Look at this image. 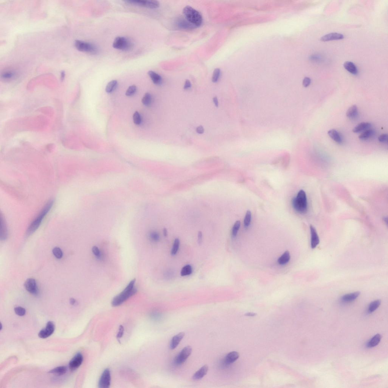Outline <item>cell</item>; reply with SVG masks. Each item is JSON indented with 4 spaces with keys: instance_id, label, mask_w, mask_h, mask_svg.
I'll list each match as a JSON object with an SVG mask.
<instances>
[{
    "instance_id": "836d02e7",
    "label": "cell",
    "mask_w": 388,
    "mask_h": 388,
    "mask_svg": "<svg viewBox=\"0 0 388 388\" xmlns=\"http://www.w3.org/2000/svg\"><path fill=\"white\" fill-rule=\"evenodd\" d=\"M160 3L158 1L154 0H147L146 7L150 8H155L159 7Z\"/></svg>"
},
{
    "instance_id": "2e32d148",
    "label": "cell",
    "mask_w": 388,
    "mask_h": 388,
    "mask_svg": "<svg viewBox=\"0 0 388 388\" xmlns=\"http://www.w3.org/2000/svg\"><path fill=\"white\" fill-rule=\"evenodd\" d=\"M360 292H354L352 293H349L344 295L342 297V301L344 303L351 302L354 301L359 297Z\"/></svg>"
},
{
    "instance_id": "ac0fdd59",
    "label": "cell",
    "mask_w": 388,
    "mask_h": 388,
    "mask_svg": "<svg viewBox=\"0 0 388 388\" xmlns=\"http://www.w3.org/2000/svg\"><path fill=\"white\" fill-rule=\"evenodd\" d=\"M1 240H5L7 236V229L5 223V219L2 215H1Z\"/></svg>"
},
{
    "instance_id": "1f68e13d",
    "label": "cell",
    "mask_w": 388,
    "mask_h": 388,
    "mask_svg": "<svg viewBox=\"0 0 388 388\" xmlns=\"http://www.w3.org/2000/svg\"><path fill=\"white\" fill-rule=\"evenodd\" d=\"M192 268L191 265H186L182 268L180 272L181 275L182 276H188L191 275L192 272Z\"/></svg>"
},
{
    "instance_id": "8d00e7d4",
    "label": "cell",
    "mask_w": 388,
    "mask_h": 388,
    "mask_svg": "<svg viewBox=\"0 0 388 388\" xmlns=\"http://www.w3.org/2000/svg\"><path fill=\"white\" fill-rule=\"evenodd\" d=\"M52 253L58 259H60L63 255L62 250L58 247H55L52 250Z\"/></svg>"
},
{
    "instance_id": "d6986e66",
    "label": "cell",
    "mask_w": 388,
    "mask_h": 388,
    "mask_svg": "<svg viewBox=\"0 0 388 388\" xmlns=\"http://www.w3.org/2000/svg\"><path fill=\"white\" fill-rule=\"evenodd\" d=\"M343 66L346 70L352 74L356 75L358 73L357 67L353 62L350 61L345 62Z\"/></svg>"
},
{
    "instance_id": "5b68a950",
    "label": "cell",
    "mask_w": 388,
    "mask_h": 388,
    "mask_svg": "<svg viewBox=\"0 0 388 388\" xmlns=\"http://www.w3.org/2000/svg\"><path fill=\"white\" fill-rule=\"evenodd\" d=\"M133 46V43L130 40L122 37H116L113 43L114 48L123 51H129L131 49Z\"/></svg>"
},
{
    "instance_id": "6f0895ef",
    "label": "cell",
    "mask_w": 388,
    "mask_h": 388,
    "mask_svg": "<svg viewBox=\"0 0 388 388\" xmlns=\"http://www.w3.org/2000/svg\"><path fill=\"white\" fill-rule=\"evenodd\" d=\"M1 329H2V324L1 323Z\"/></svg>"
},
{
    "instance_id": "681fc988",
    "label": "cell",
    "mask_w": 388,
    "mask_h": 388,
    "mask_svg": "<svg viewBox=\"0 0 388 388\" xmlns=\"http://www.w3.org/2000/svg\"><path fill=\"white\" fill-rule=\"evenodd\" d=\"M202 232L201 231H200L198 233V240H197V242H198V244H201L202 243Z\"/></svg>"
},
{
    "instance_id": "9a60e30c",
    "label": "cell",
    "mask_w": 388,
    "mask_h": 388,
    "mask_svg": "<svg viewBox=\"0 0 388 388\" xmlns=\"http://www.w3.org/2000/svg\"><path fill=\"white\" fill-rule=\"evenodd\" d=\"M208 370V365H204L194 373L193 376V379L194 380H198L201 379L206 375Z\"/></svg>"
},
{
    "instance_id": "816d5d0a",
    "label": "cell",
    "mask_w": 388,
    "mask_h": 388,
    "mask_svg": "<svg viewBox=\"0 0 388 388\" xmlns=\"http://www.w3.org/2000/svg\"><path fill=\"white\" fill-rule=\"evenodd\" d=\"M213 101L214 104L216 107L218 106V99L217 97H215L213 98Z\"/></svg>"
},
{
    "instance_id": "8fae6325",
    "label": "cell",
    "mask_w": 388,
    "mask_h": 388,
    "mask_svg": "<svg viewBox=\"0 0 388 388\" xmlns=\"http://www.w3.org/2000/svg\"><path fill=\"white\" fill-rule=\"evenodd\" d=\"M24 287L29 293L34 295H37L38 293L37 283L35 279L30 278L27 279L25 282Z\"/></svg>"
},
{
    "instance_id": "5bb4252c",
    "label": "cell",
    "mask_w": 388,
    "mask_h": 388,
    "mask_svg": "<svg viewBox=\"0 0 388 388\" xmlns=\"http://www.w3.org/2000/svg\"><path fill=\"white\" fill-rule=\"evenodd\" d=\"M185 335L184 332H181L173 336L171 340L170 344V348L172 350H174L177 347L181 341L183 340V338L184 337Z\"/></svg>"
},
{
    "instance_id": "7a4b0ae2",
    "label": "cell",
    "mask_w": 388,
    "mask_h": 388,
    "mask_svg": "<svg viewBox=\"0 0 388 388\" xmlns=\"http://www.w3.org/2000/svg\"><path fill=\"white\" fill-rule=\"evenodd\" d=\"M54 204V201L53 200H50L48 201L47 204L44 206L43 209H42L41 212L38 215L37 217L34 219L32 223L29 226L28 228L27 231H26V236H29L30 235L34 233L36 230H37L39 227L41 225L42 222L44 218L45 217L46 215L48 213V212L52 208L53 205Z\"/></svg>"
},
{
    "instance_id": "9c48e42d",
    "label": "cell",
    "mask_w": 388,
    "mask_h": 388,
    "mask_svg": "<svg viewBox=\"0 0 388 388\" xmlns=\"http://www.w3.org/2000/svg\"><path fill=\"white\" fill-rule=\"evenodd\" d=\"M55 329V324L52 322H49L45 328L42 329L38 334L39 337L42 339L47 338L52 335Z\"/></svg>"
},
{
    "instance_id": "f546056e",
    "label": "cell",
    "mask_w": 388,
    "mask_h": 388,
    "mask_svg": "<svg viewBox=\"0 0 388 388\" xmlns=\"http://www.w3.org/2000/svg\"><path fill=\"white\" fill-rule=\"evenodd\" d=\"M126 2L135 6L145 7L147 4V1L144 0H127L125 1Z\"/></svg>"
},
{
    "instance_id": "277c9868",
    "label": "cell",
    "mask_w": 388,
    "mask_h": 388,
    "mask_svg": "<svg viewBox=\"0 0 388 388\" xmlns=\"http://www.w3.org/2000/svg\"><path fill=\"white\" fill-rule=\"evenodd\" d=\"M183 12L188 21L195 27H200L202 23V17L198 11L190 6L185 7Z\"/></svg>"
},
{
    "instance_id": "cb8c5ba5",
    "label": "cell",
    "mask_w": 388,
    "mask_h": 388,
    "mask_svg": "<svg viewBox=\"0 0 388 388\" xmlns=\"http://www.w3.org/2000/svg\"><path fill=\"white\" fill-rule=\"evenodd\" d=\"M290 259V253L289 251H286L278 258V262L281 265H284L288 263Z\"/></svg>"
},
{
    "instance_id": "f1b7e54d",
    "label": "cell",
    "mask_w": 388,
    "mask_h": 388,
    "mask_svg": "<svg viewBox=\"0 0 388 388\" xmlns=\"http://www.w3.org/2000/svg\"><path fill=\"white\" fill-rule=\"evenodd\" d=\"M374 131L372 129L365 130L360 135L359 138L361 140H366L370 138L373 135Z\"/></svg>"
},
{
    "instance_id": "9f6ffc18",
    "label": "cell",
    "mask_w": 388,
    "mask_h": 388,
    "mask_svg": "<svg viewBox=\"0 0 388 388\" xmlns=\"http://www.w3.org/2000/svg\"><path fill=\"white\" fill-rule=\"evenodd\" d=\"M65 76V72L64 71L62 72V73H61V78H62V79H63L64 78Z\"/></svg>"
},
{
    "instance_id": "83f0119b",
    "label": "cell",
    "mask_w": 388,
    "mask_h": 388,
    "mask_svg": "<svg viewBox=\"0 0 388 388\" xmlns=\"http://www.w3.org/2000/svg\"><path fill=\"white\" fill-rule=\"evenodd\" d=\"M381 303V301L380 300H375L371 303L368 306V312L370 314L376 311L380 306Z\"/></svg>"
},
{
    "instance_id": "e0dca14e",
    "label": "cell",
    "mask_w": 388,
    "mask_h": 388,
    "mask_svg": "<svg viewBox=\"0 0 388 388\" xmlns=\"http://www.w3.org/2000/svg\"><path fill=\"white\" fill-rule=\"evenodd\" d=\"M239 357V354L237 352H231L226 356L225 359V362L227 365L233 364L238 359Z\"/></svg>"
},
{
    "instance_id": "db71d44e",
    "label": "cell",
    "mask_w": 388,
    "mask_h": 388,
    "mask_svg": "<svg viewBox=\"0 0 388 388\" xmlns=\"http://www.w3.org/2000/svg\"><path fill=\"white\" fill-rule=\"evenodd\" d=\"M76 300H75L74 298H72L70 299V304H71V305H74L75 303H76Z\"/></svg>"
},
{
    "instance_id": "74e56055",
    "label": "cell",
    "mask_w": 388,
    "mask_h": 388,
    "mask_svg": "<svg viewBox=\"0 0 388 388\" xmlns=\"http://www.w3.org/2000/svg\"><path fill=\"white\" fill-rule=\"evenodd\" d=\"M251 211H247L244 221V226L246 227L249 226L250 224L251 223Z\"/></svg>"
},
{
    "instance_id": "f35d334b",
    "label": "cell",
    "mask_w": 388,
    "mask_h": 388,
    "mask_svg": "<svg viewBox=\"0 0 388 388\" xmlns=\"http://www.w3.org/2000/svg\"><path fill=\"white\" fill-rule=\"evenodd\" d=\"M221 70L220 69L216 68L214 70L212 77V81L214 83H216L218 81L220 77Z\"/></svg>"
},
{
    "instance_id": "ee69618b",
    "label": "cell",
    "mask_w": 388,
    "mask_h": 388,
    "mask_svg": "<svg viewBox=\"0 0 388 388\" xmlns=\"http://www.w3.org/2000/svg\"><path fill=\"white\" fill-rule=\"evenodd\" d=\"M92 251L93 253L96 257H98V258L99 257V258L100 257L101 253H100V250L98 247H96V246H94L92 249Z\"/></svg>"
},
{
    "instance_id": "4fadbf2b",
    "label": "cell",
    "mask_w": 388,
    "mask_h": 388,
    "mask_svg": "<svg viewBox=\"0 0 388 388\" xmlns=\"http://www.w3.org/2000/svg\"><path fill=\"white\" fill-rule=\"evenodd\" d=\"M344 37L343 35L338 33H331L326 34L321 38V41L326 42L333 40L343 39Z\"/></svg>"
},
{
    "instance_id": "f907efd6",
    "label": "cell",
    "mask_w": 388,
    "mask_h": 388,
    "mask_svg": "<svg viewBox=\"0 0 388 388\" xmlns=\"http://www.w3.org/2000/svg\"><path fill=\"white\" fill-rule=\"evenodd\" d=\"M196 131H197V133H199V134H202L204 132V127L202 126H198V127H197V129H196Z\"/></svg>"
},
{
    "instance_id": "7dc6e473",
    "label": "cell",
    "mask_w": 388,
    "mask_h": 388,
    "mask_svg": "<svg viewBox=\"0 0 388 388\" xmlns=\"http://www.w3.org/2000/svg\"><path fill=\"white\" fill-rule=\"evenodd\" d=\"M124 332V329L123 327L120 326L119 327V332H118L117 335V337L118 339H120L122 337L123 335Z\"/></svg>"
},
{
    "instance_id": "52a82bcc",
    "label": "cell",
    "mask_w": 388,
    "mask_h": 388,
    "mask_svg": "<svg viewBox=\"0 0 388 388\" xmlns=\"http://www.w3.org/2000/svg\"><path fill=\"white\" fill-rule=\"evenodd\" d=\"M192 351V348L190 346H187L184 348L175 358V363L178 365L184 363L191 355Z\"/></svg>"
},
{
    "instance_id": "30bf717a",
    "label": "cell",
    "mask_w": 388,
    "mask_h": 388,
    "mask_svg": "<svg viewBox=\"0 0 388 388\" xmlns=\"http://www.w3.org/2000/svg\"><path fill=\"white\" fill-rule=\"evenodd\" d=\"M83 361V356L81 353L76 354L69 363V368L71 371L75 370L81 365Z\"/></svg>"
},
{
    "instance_id": "11a10c76",
    "label": "cell",
    "mask_w": 388,
    "mask_h": 388,
    "mask_svg": "<svg viewBox=\"0 0 388 388\" xmlns=\"http://www.w3.org/2000/svg\"><path fill=\"white\" fill-rule=\"evenodd\" d=\"M163 232L164 236H165V237H166V236H167V230L165 228L163 229Z\"/></svg>"
},
{
    "instance_id": "ffe728a7",
    "label": "cell",
    "mask_w": 388,
    "mask_h": 388,
    "mask_svg": "<svg viewBox=\"0 0 388 388\" xmlns=\"http://www.w3.org/2000/svg\"><path fill=\"white\" fill-rule=\"evenodd\" d=\"M328 134L329 137L336 143L340 144L342 142L340 133L335 129L329 130L328 132Z\"/></svg>"
},
{
    "instance_id": "f6af8a7d",
    "label": "cell",
    "mask_w": 388,
    "mask_h": 388,
    "mask_svg": "<svg viewBox=\"0 0 388 388\" xmlns=\"http://www.w3.org/2000/svg\"><path fill=\"white\" fill-rule=\"evenodd\" d=\"M311 79L310 78L308 77H306L304 78L303 81V85L304 87H308L311 84Z\"/></svg>"
},
{
    "instance_id": "6da1fadb",
    "label": "cell",
    "mask_w": 388,
    "mask_h": 388,
    "mask_svg": "<svg viewBox=\"0 0 388 388\" xmlns=\"http://www.w3.org/2000/svg\"><path fill=\"white\" fill-rule=\"evenodd\" d=\"M135 281V279L132 280L123 292L114 297L112 303L113 306L116 307L121 305L137 293V289L134 286Z\"/></svg>"
},
{
    "instance_id": "3957f363",
    "label": "cell",
    "mask_w": 388,
    "mask_h": 388,
    "mask_svg": "<svg viewBox=\"0 0 388 388\" xmlns=\"http://www.w3.org/2000/svg\"><path fill=\"white\" fill-rule=\"evenodd\" d=\"M292 202L293 208L297 212L301 214L307 212L308 204L306 194L304 190H300L297 197L292 199Z\"/></svg>"
},
{
    "instance_id": "b9f144b4",
    "label": "cell",
    "mask_w": 388,
    "mask_h": 388,
    "mask_svg": "<svg viewBox=\"0 0 388 388\" xmlns=\"http://www.w3.org/2000/svg\"><path fill=\"white\" fill-rule=\"evenodd\" d=\"M14 311L16 315L19 316H23L26 313V309L23 307H15L14 308Z\"/></svg>"
},
{
    "instance_id": "d590c367",
    "label": "cell",
    "mask_w": 388,
    "mask_h": 388,
    "mask_svg": "<svg viewBox=\"0 0 388 388\" xmlns=\"http://www.w3.org/2000/svg\"><path fill=\"white\" fill-rule=\"evenodd\" d=\"M241 222L240 221H237L235 222L232 229V235L233 237H236L237 234L238 232L240 229Z\"/></svg>"
},
{
    "instance_id": "c3c4849f",
    "label": "cell",
    "mask_w": 388,
    "mask_h": 388,
    "mask_svg": "<svg viewBox=\"0 0 388 388\" xmlns=\"http://www.w3.org/2000/svg\"><path fill=\"white\" fill-rule=\"evenodd\" d=\"M191 87V82H190V80H186V82H185L184 86V89L185 90L188 89L190 88Z\"/></svg>"
},
{
    "instance_id": "bcb514c9",
    "label": "cell",
    "mask_w": 388,
    "mask_h": 388,
    "mask_svg": "<svg viewBox=\"0 0 388 388\" xmlns=\"http://www.w3.org/2000/svg\"><path fill=\"white\" fill-rule=\"evenodd\" d=\"M151 239L155 241H158L159 239V236L158 233L154 232L152 233L151 234Z\"/></svg>"
},
{
    "instance_id": "d6a6232c",
    "label": "cell",
    "mask_w": 388,
    "mask_h": 388,
    "mask_svg": "<svg viewBox=\"0 0 388 388\" xmlns=\"http://www.w3.org/2000/svg\"><path fill=\"white\" fill-rule=\"evenodd\" d=\"M152 98L149 94V93H146L143 96L142 99V102L146 106H149L152 102Z\"/></svg>"
},
{
    "instance_id": "44dd1931",
    "label": "cell",
    "mask_w": 388,
    "mask_h": 388,
    "mask_svg": "<svg viewBox=\"0 0 388 388\" xmlns=\"http://www.w3.org/2000/svg\"><path fill=\"white\" fill-rule=\"evenodd\" d=\"M148 74L153 82L156 85H160L162 82V78L158 74L152 71H149Z\"/></svg>"
},
{
    "instance_id": "4316f807",
    "label": "cell",
    "mask_w": 388,
    "mask_h": 388,
    "mask_svg": "<svg viewBox=\"0 0 388 388\" xmlns=\"http://www.w3.org/2000/svg\"><path fill=\"white\" fill-rule=\"evenodd\" d=\"M381 339V336L380 334H377L375 335L368 342L367 347L369 348L376 347L380 342Z\"/></svg>"
},
{
    "instance_id": "d4e9b609",
    "label": "cell",
    "mask_w": 388,
    "mask_h": 388,
    "mask_svg": "<svg viewBox=\"0 0 388 388\" xmlns=\"http://www.w3.org/2000/svg\"><path fill=\"white\" fill-rule=\"evenodd\" d=\"M67 371V368L66 367L62 366L57 367L51 370L48 373L55 374L58 375H62L66 373Z\"/></svg>"
},
{
    "instance_id": "4dcf8cb0",
    "label": "cell",
    "mask_w": 388,
    "mask_h": 388,
    "mask_svg": "<svg viewBox=\"0 0 388 388\" xmlns=\"http://www.w3.org/2000/svg\"><path fill=\"white\" fill-rule=\"evenodd\" d=\"M117 84L118 82L116 80H113L110 82L107 85L105 88L106 92L107 93L112 92L116 88Z\"/></svg>"
},
{
    "instance_id": "ba28073f",
    "label": "cell",
    "mask_w": 388,
    "mask_h": 388,
    "mask_svg": "<svg viewBox=\"0 0 388 388\" xmlns=\"http://www.w3.org/2000/svg\"><path fill=\"white\" fill-rule=\"evenodd\" d=\"M111 375L108 368L104 370L99 382V387L100 388H109L110 385Z\"/></svg>"
},
{
    "instance_id": "ab89813d",
    "label": "cell",
    "mask_w": 388,
    "mask_h": 388,
    "mask_svg": "<svg viewBox=\"0 0 388 388\" xmlns=\"http://www.w3.org/2000/svg\"><path fill=\"white\" fill-rule=\"evenodd\" d=\"M137 90V87L135 85L130 86L126 91V95L127 96H133Z\"/></svg>"
},
{
    "instance_id": "7bdbcfd3",
    "label": "cell",
    "mask_w": 388,
    "mask_h": 388,
    "mask_svg": "<svg viewBox=\"0 0 388 388\" xmlns=\"http://www.w3.org/2000/svg\"><path fill=\"white\" fill-rule=\"evenodd\" d=\"M378 140L379 142L381 143H387L388 141V135L383 134L381 135L378 137Z\"/></svg>"
},
{
    "instance_id": "60d3db41",
    "label": "cell",
    "mask_w": 388,
    "mask_h": 388,
    "mask_svg": "<svg viewBox=\"0 0 388 388\" xmlns=\"http://www.w3.org/2000/svg\"><path fill=\"white\" fill-rule=\"evenodd\" d=\"M133 122L135 124L139 125L141 124V119L140 114L138 112H136L133 114Z\"/></svg>"
},
{
    "instance_id": "8992f818",
    "label": "cell",
    "mask_w": 388,
    "mask_h": 388,
    "mask_svg": "<svg viewBox=\"0 0 388 388\" xmlns=\"http://www.w3.org/2000/svg\"><path fill=\"white\" fill-rule=\"evenodd\" d=\"M74 46L77 50L81 52L92 54H96L98 52L96 47L94 44L81 40H76Z\"/></svg>"
},
{
    "instance_id": "484cf974",
    "label": "cell",
    "mask_w": 388,
    "mask_h": 388,
    "mask_svg": "<svg viewBox=\"0 0 388 388\" xmlns=\"http://www.w3.org/2000/svg\"><path fill=\"white\" fill-rule=\"evenodd\" d=\"M16 73L13 70H7L4 71L1 74V77L4 80H9L13 79L16 76Z\"/></svg>"
},
{
    "instance_id": "7c38bea8",
    "label": "cell",
    "mask_w": 388,
    "mask_h": 388,
    "mask_svg": "<svg viewBox=\"0 0 388 388\" xmlns=\"http://www.w3.org/2000/svg\"><path fill=\"white\" fill-rule=\"evenodd\" d=\"M311 233V247L312 249L315 248L320 243V239L315 228L312 225L310 226Z\"/></svg>"
},
{
    "instance_id": "603a6c76",
    "label": "cell",
    "mask_w": 388,
    "mask_h": 388,
    "mask_svg": "<svg viewBox=\"0 0 388 388\" xmlns=\"http://www.w3.org/2000/svg\"><path fill=\"white\" fill-rule=\"evenodd\" d=\"M371 126V124L367 122H363L357 125L354 129H353V133H359L360 132L365 130L366 129L369 128Z\"/></svg>"
},
{
    "instance_id": "7402d4cb",
    "label": "cell",
    "mask_w": 388,
    "mask_h": 388,
    "mask_svg": "<svg viewBox=\"0 0 388 388\" xmlns=\"http://www.w3.org/2000/svg\"><path fill=\"white\" fill-rule=\"evenodd\" d=\"M358 114V108L356 105H353L349 108L347 113V117L352 119H355Z\"/></svg>"
},
{
    "instance_id": "f5cc1de1",
    "label": "cell",
    "mask_w": 388,
    "mask_h": 388,
    "mask_svg": "<svg viewBox=\"0 0 388 388\" xmlns=\"http://www.w3.org/2000/svg\"><path fill=\"white\" fill-rule=\"evenodd\" d=\"M245 316L249 317H254L256 315V314L253 312H249L245 314Z\"/></svg>"
},
{
    "instance_id": "e575fe53",
    "label": "cell",
    "mask_w": 388,
    "mask_h": 388,
    "mask_svg": "<svg viewBox=\"0 0 388 388\" xmlns=\"http://www.w3.org/2000/svg\"><path fill=\"white\" fill-rule=\"evenodd\" d=\"M179 246H180V240L178 239H175L174 242L173 247H172V251H171V254L172 255H176L178 251Z\"/></svg>"
}]
</instances>
